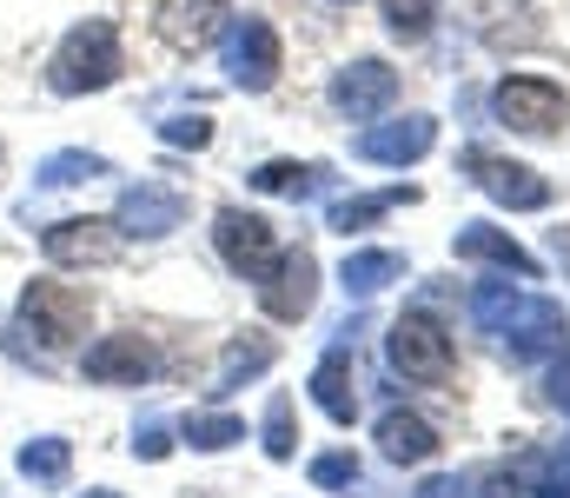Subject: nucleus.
<instances>
[{
	"label": "nucleus",
	"mask_w": 570,
	"mask_h": 498,
	"mask_svg": "<svg viewBox=\"0 0 570 498\" xmlns=\"http://www.w3.org/2000/svg\"><path fill=\"white\" fill-rule=\"evenodd\" d=\"M127 74V53H120V27L114 20H80L53 60H47V87L60 100H80V94H107L114 80Z\"/></svg>",
	"instance_id": "1"
},
{
	"label": "nucleus",
	"mask_w": 570,
	"mask_h": 498,
	"mask_svg": "<svg viewBox=\"0 0 570 498\" xmlns=\"http://www.w3.org/2000/svg\"><path fill=\"white\" fill-rule=\"evenodd\" d=\"M13 320H20V332H33L47 352H67V345H80V339H87L94 293H87V286H67V280H53V273H40V280H27V286H20Z\"/></svg>",
	"instance_id": "2"
},
{
	"label": "nucleus",
	"mask_w": 570,
	"mask_h": 498,
	"mask_svg": "<svg viewBox=\"0 0 570 498\" xmlns=\"http://www.w3.org/2000/svg\"><path fill=\"white\" fill-rule=\"evenodd\" d=\"M385 359H392V372H405V379H419V385H444L451 365H458L444 320L425 313V306H412V313L392 320V332H385Z\"/></svg>",
	"instance_id": "3"
},
{
	"label": "nucleus",
	"mask_w": 570,
	"mask_h": 498,
	"mask_svg": "<svg viewBox=\"0 0 570 498\" xmlns=\"http://www.w3.org/2000/svg\"><path fill=\"white\" fill-rule=\"evenodd\" d=\"M491 114L511 134H524V140H551L570 120V94L558 80H544V74H504L498 94H491Z\"/></svg>",
	"instance_id": "4"
},
{
	"label": "nucleus",
	"mask_w": 570,
	"mask_h": 498,
	"mask_svg": "<svg viewBox=\"0 0 570 498\" xmlns=\"http://www.w3.org/2000/svg\"><path fill=\"white\" fill-rule=\"evenodd\" d=\"M219 60H226V80H233L239 94H266V87L279 80V67H285L273 20H259V13H233V33H226Z\"/></svg>",
	"instance_id": "5"
},
{
	"label": "nucleus",
	"mask_w": 570,
	"mask_h": 498,
	"mask_svg": "<svg viewBox=\"0 0 570 498\" xmlns=\"http://www.w3.org/2000/svg\"><path fill=\"white\" fill-rule=\"evenodd\" d=\"M40 253L53 266H114L127 253V233L114 219H100V213H80V219H53L40 233Z\"/></svg>",
	"instance_id": "6"
},
{
	"label": "nucleus",
	"mask_w": 570,
	"mask_h": 498,
	"mask_svg": "<svg viewBox=\"0 0 570 498\" xmlns=\"http://www.w3.org/2000/svg\"><path fill=\"white\" fill-rule=\"evenodd\" d=\"M213 246H219V260L239 280H266V266L279 260V233L259 213H246V206H219L213 213Z\"/></svg>",
	"instance_id": "7"
},
{
	"label": "nucleus",
	"mask_w": 570,
	"mask_h": 498,
	"mask_svg": "<svg viewBox=\"0 0 570 498\" xmlns=\"http://www.w3.org/2000/svg\"><path fill=\"white\" fill-rule=\"evenodd\" d=\"M259 306H266V320H279V326H298V320L318 306V260H312L305 246H279V260H273L266 280H259Z\"/></svg>",
	"instance_id": "8"
},
{
	"label": "nucleus",
	"mask_w": 570,
	"mask_h": 498,
	"mask_svg": "<svg viewBox=\"0 0 570 498\" xmlns=\"http://www.w3.org/2000/svg\"><path fill=\"white\" fill-rule=\"evenodd\" d=\"M464 173H471L498 206H511V213H544V206H551V179H544L538 166H518V160H504V154L471 147V154H464Z\"/></svg>",
	"instance_id": "9"
},
{
	"label": "nucleus",
	"mask_w": 570,
	"mask_h": 498,
	"mask_svg": "<svg viewBox=\"0 0 570 498\" xmlns=\"http://www.w3.org/2000/svg\"><path fill=\"white\" fill-rule=\"evenodd\" d=\"M159 372V345L146 332H107L80 352V379L94 385H146Z\"/></svg>",
	"instance_id": "10"
},
{
	"label": "nucleus",
	"mask_w": 570,
	"mask_h": 498,
	"mask_svg": "<svg viewBox=\"0 0 570 498\" xmlns=\"http://www.w3.org/2000/svg\"><path fill=\"white\" fill-rule=\"evenodd\" d=\"M392 100H399V74L385 60H352V67L332 74V107L345 120H379Z\"/></svg>",
	"instance_id": "11"
},
{
	"label": "nucleus",
	"mask_w": 570,
	"mask_h": 498,
	"mask_svg": "<svg viewBox=\"0 0 570 498\" xmlns=\"http://www.w3.org/2000/svg\"><path fill=\"white\" fill-rule=\"evenodd\" d=\"M431 147H438V120H431V114H405V120L365 127V134L352 140V154L372 160V166H412V160H425Z\"/></svg>",
	"instance_id": "12"
},
{
	"label": "nucleus",
	"mask_w": 570,
	"mask_h": 498,
	"mask_svg": "<svg viewBox=\"0 0 570 498\" xmlns=\"http://www.w3.org/2000/svg\"><path fill=\"white\" fill-rule=\"evenodd\" d=\"M179 219H186V199L179 193H166V186H127L120 193V206H114V226L127 233V240H166V233H179Z\"/></svg>",
	"instance_id": "13"
},
{
	"label": "nucleus",
	"mask_w": 570,
	"mask_h": 498,
	"mask_svg": "<svg viewBox=\"0 0 570 498\" xmlns=\"http://www.w3.org/2000/svg\"><path fill=\"white\" fill-rule=\"evenodd\" d=\"M564 306H558V300H531V293H524V300H518V313H511V320H504V332H498V339H504V352H511V359H538V352H558V345H564Z\"/></svg>",
	"instance_id": "14"
},
{
	"label": "nucleus",
	"mask_w": 570,
	"mask_h": 498,
	"mask_svg": "<svg viewBox=\"0 0 570 498\" xmlns=\"http://www.w3.org/2000/svg\"><path fill=\"white\" fill-rule=\"evenodd\" d=\"M451 253H458V260H484V266L518 273V280H538V260H531L511 233H498V226H484V219L458 226V233H451Z\"/></svg>",
	"instance_id": "15"
},
{
	"label": "nucleus",
	"mask_w": 570,
	"mask_h": 498,
	"mask_svg": "<svg viewBox=\"0 0 570 498\" xmlns=\"http://www.w3.org/2000/svg\"><path fill=\"white\" fill-rule=\"evenodd\" d=\"M312 399L332 426H352L358 419V379H352V345H332L318 365H312Z\"/></svg>",
	"instance_id": "16"
},
{
	"label": "nucleus",
	"mask_w": 570,
	"mask_h": 498,
	"mask_svg": "<svg viewBox=\"0 0 570 498\" xmlns=\"http://www.w3.org/2000/svg\"><path fill=\"white\" fill-rule=\"evenodd\" d=\"M372 439H379V452L392 466H425V459H438V426L419 419V412H385Z\"/></svg>",
	"instance_id": "17"
},
{
	"label": "nucleus",
	"mask_w": 570,
	"mask_h": 498,
	"mask_svg": "<svg viewBox=\"0 0 570 498\" xmlns=\"http://www.w3.org/2000/svg\"><path fill=\"white\" fill-rule=\"evenodd\" d=\"M338 280H345V293L372 300V293H385L392 280H405V253H392V246H352L345 266H338Z\"/></svg>",
	"instance_id": "18"
},
{
	"label": "nucleus",
	"mask_w": 570,
	"mask_h": 498,
	"mask_svg": "<svg viewBox=\"0 0 570 498\" xmlns=\"http://www.w3.org/2000/svg\"><path fill=\"white\" fill-rule=\"evenodd\" d=\"M279 359V345L266 339V332H239L233 345H226V365H219V379H213V392L226 399V392H239V379H259L266 365Z\"/></svg>",
	"instance_id": "19"
},
{
	"label": "nucleus",
	"mask_w": 570,
	"mask_h": 498,
	"mask_svg": "<svg viewBox=\"0 0 570 498\" xmlns=\"http://www.w3.org/2000/svg\"><path fill=\"white\" fill-rule=\"evenodd\" d=\"M159 20H166V40L173 47H206L213 40V20H233V13H226V0H173Z\"/></svg>",
	"instance_id": "20"
},
{
	"label": "nucleus",
	"mask_w": 570,
	"mask_h": 498,
	"mask_svg": "<svg viewBox=\"0 0 570 498\" xmlns=\"http://www.w3.org/2000/svg\"><path fill=\"white\" fill-rule=\"evenodd\" d=\"M318 179H325V166L312 160H266L246 173V186L253 193H285V199H305V193H318Z\"/></svg>",
	"instance_id": "21"
},
{
	"label": "nucleus",
	"mask_w": 570,
	"mask_h": 498,
	"mask_svg": "<svg viewBox=\"0 0 570 498\" xmlns=\"http://www.w3.org/2000/svg\"><path fill=\"white\" fill-rule=\"evenodd\" d=\"M179 432H186L193 452H226V446L246 439V419H239V412H186Z\"/></svg>",
	"instance_id": "22"
},
{
	"label": "nucleus",
	"mask_w": 570,
	"mask_h": 498,
	"mask_svg": "<svg viewBox=\"0 0 570 498\" xmlns=\"http://www.w3.org/2000/svg\"><path fill=\"white\" fill-rule=\"evenodd\" d=\"M67 472H73V446H67V439H27V446H20V479H33V486H67Z\"/></svg>",
	"instance_id": "23"
},
{
	"label": "nucleus",
	"mask_w": 570,
	"mask_h": 498,
	"mask_svg": "<svg viewBox=\"0 0 570 498\" xmlns=\"http://www.w3.org/2000/svg\"><path fill=\"white\" fill-rule=\"evenodd\" d=\"M405 199H419L412 186H392V193H358V199H338L332 206V233H365L379 213H392V206H405Z\"/></svg>",
	"instance_id": "24"
},
{
	"label": "nucleus",
	"mask_w": 570,
	"mask_h": 498,
	"mask_svg": "<svg viewBox=\"0 0 570 498\" xmlns=\"http://www.w3.org/2000/svg\"><path fill=\"white\" fill-rule=\"evenodd\" d=\"M379 7H385L392 40H405V47H419L431 27H438V0H379Z\"/></svg>",
	"instance_id": "25"
},
{
	"label": "nucleus",
	"mask_w": 570,
	"mask_h": 498,
	"mask_svg": "<svg viewBox=\"0 0 570 498\" xmlns=\"http://www.w3.org/2000/svg\"><path fill=\"white\" fill-rule=\"evenodd\" d=\"M107 173V160L100 154H80V147H67V154H53V160H40V186H80V179H100Z\"/></svg>",
	"instance_id": "26"
},
{
	"label": "nucleus",
	"mask_w": 570,
	"mask_h": 498,
	"mask_svg": "<svg viewBox=\"0 0 570 498\" xmlns=\"http://www.w3.org/2000/svg\"><path fill=\"white\" fill-rule=\"evenodd\" d=\"M518 300H524L518 286H478V293H471V320L484 332H504V320L518 313Z\"/></svg>",
	"instance_id": "27"
},
{
	"label": "nucleus",
	"mask_w": 570,
	"mask_h": 498,
	"mask_svg": "<svg viewBox=\"0 0 570 498\" xmlns=\"http://www.w3.org/2000/svg\"><path fill=\"white\" fill-rule=\"evenodd\" d=\"M298 452V432H292V399L285 392H273V406H266V459H292Z\"/></svg>",
	"instance_id": "28"
},
{
	"label": "nucleus",
	"mask_w": 570,
	"mask_h": 498,
	"mask_svg": "<svg viewBox=\"0 0 570 498\" xmlns=\"http://www.w3.org/2000/svg\"><path fill=\"white\" fill-rule=\"evenodd\" d=\"M159 140H166V147H193V154H199V147H213V120H206V114H173V120L159 127Z\"/></svg>",
	"instance_id": "29"
},
{
	"label": "nucleus",
	"mask_w": 570,
	"mask_h": 498,
	"mask_svg": "<svg viewBox=\"0 0 570 498\" xmlns=\"http://www.w3.org/2000/svg\"><path fill=\"white\" fill-rule=\"evenodd\" d=\"M312 486H318V492H345V486H358V459H352V452H325V459H312Z\"/></svg>",
	"instance_id": "30"
},
{
	"label": "nucleus",
	"mask_w": 570,
	"mask_h": 498,
	"mask_svg": "<svg viewBox=\"0 0 570 498\" xmlns=\"http://www.w3.org/2000/svg\"><path fill=\"white\" fill-rule=\"evenodd\" d=\"M134 452H140V459H153V466L173 452V432H166V419H146V426H134Z\"/></svg>",
	"instance_id": "31"
},
{
	"label": "nucleus",
	"mask_w": 570,
	"mask_h": 498,
	"mask_svg": "<svg viewBox=\"0 0 570 498\" xmlns=\"http://www.w3.org/2000/svg\"><path fill=\"white\" fill-rule=\"evenodd\" d=\"M544 498H570V439L544 459Z\"/></svg>",
	"instance_id": "32"
},
{
	"label": "nucleus",
	"mask_w": 570,
	"mask_h": 498,
	"mask_svg": "<svg viewBox=\"0 0 570 498\" xmlns=\"http://www.w3.org/2000/svg\"><path fill=\"white\" fill-rule=\"evenodd\" d=\"M412 498H471V486H464L458 472H431V479H425Z\"/></svg>",
	"instance_id": "33"
},
{
	"label": "nucleus",
	"mask_w": 570,
	"mask_h": 498,
	"mask_svg": "<svg viewBox=\"0 0 570 498\" xmlns=\"http://www.w3.org/2000/svg\"><path fill=\"white\" fill-rule=\"evenodd\" d=\"M551 406H558V412L570 419V352L558 359V365H551Z\"/></svg>",
	"instance_id": "34"
},
{
	"label": "nucleus",
	"mask_w": 570,
	"mask_h": 498,
	"mask_svg": "<svg viewBox=\"0 0 570 498\" xmlns=\"http://www.w3.org/2000/svg\"><path fill=\"white\" fill-rule=\"evenodd\" d=\"M484 498H524V486H518V479H504V472H498V479H491V486H484Z\"/></svg>",
	"instance_id": "35"
},
{
	"label": "nucleus",
	"mask_w": 570,
	"mask_h": 498,
	"mask_svg": "<svg viewBox=\"0 0 570 498\" xmlns=\"http://www.w3.org/2000/svg\"><path fill=\"white\" fill-rule=\"evenodd\" d=\"M558 260H564V273H570V226L558 233Z\"/></svg>",
	"instance_id": "36"
},
{
	"label": "nucleus",
	"mask_w": 570,
	"mask_h": 498,
	"mask_svg": "<svg viewBox=\"0 0 570 498\" xmlns=\"http://www.w3.org/2000/svg\"><path fill=\"white\" fill-rule=\"evenodd\" d=\"M87 498H120V492H87Z\"/></svg>",
	"instance_id": "37"
},
{
	"label": "nucleus",
	"mask_w": 570,
	"mask_h": 498,
	"mask_svg": "<svg viewBox=\"0 0 570 498\" xmlns=\"http://www.w3.org/2000/svg\"><path fill=\"white\" fill-rule=\"evenodd\" d=\"M332 7H352V0H332Z\"/></svg>",
	"instance_id": "38"
}]
</instances>
